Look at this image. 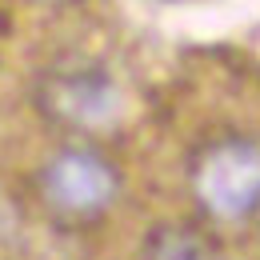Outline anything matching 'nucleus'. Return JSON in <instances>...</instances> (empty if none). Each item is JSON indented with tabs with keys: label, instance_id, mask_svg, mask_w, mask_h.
Segmentation results:
<instances>
[{
	"label": "nucleus",
	"instance_id": "f257e3e1",
	"mask_svg": "<svg viewBox=\"0 0 260 260\" xmlns=\"http://www.w3.org/2000/svg\"><path fill=\"white\" fill-rule=\"evenodd\" d=\"M192 192L216 220H244L260 208V140L228 136L200 152Z\"/></svg>",
	"mask_w": 260,
	"mask_h": 260
},
{
	"label": "nucleus",
	"instance_id": "f03ea898",
	"mask_svg": "<svg viewBox=\"0 0 260 260\" xmlns=\"http://www.w3.org/2000/svg\"><path fill=\"white\" fill-rule=\"evenodd\" d=\"M40 188L64 216H100L120 192V172L92 148H64L44 164Z\"/></svg>",
	"mask_w": 260,
	"mask_h": 260
},
{
	"label": "nucleus",
	"instance_id": "7ed1b4c3",
	"mask_svg": "<svg viewBox=\"0 0 260 260\" xmlns=\"http://www.w3.org/2000/svg\"><path fill=\"white\" fill-rule=\"evenodd\" d=\"M48 104L56 116H64L80 128H108V124H116V116L124 108L112 76L96 72V68H76V72L52 76L48 80Z\"/></svg>",
	"mask_w": 260,
	"mask_h": 260
},
{
	"label": "nucleus",
	"instance_id": "20e7f679",
	"mask_svg": "<svg viewBox=\"0 0 260 260\" xmlns=\"http://www.w3.org/2000/svg\"><path fill=\"white\" fill-rule=\"evenodd\" d=\"M148 260H224V256L192 228H164V232H156V240L148 248Z\"/></svg>",
	"mask_w": 260,
	"mask_h": 260
}]
</instances>
